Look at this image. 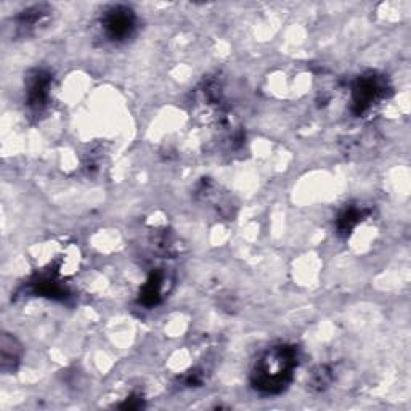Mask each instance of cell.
Instances as JSON below:
<instances>
[{"label":"cell","mask_w":411,"mask_h":411,"mask_svg":"<svg viewBox=\"0 0 411 411\" xmlns=\"http://www.w3.org/2000/svg\"><path fill=\"white\" fill-rule=\"evenodd\" d=\"M102 27L106 37L113 42H124L134 36L137 29V16L125 5H116L108 8L102 18Z\"/></svg>","instance_id":"7a4b0ae2"},{"label":"cell","mask_w":411,"mask_h":411,"mask_svg":"<svg viewBox=\"0 0 411 411\" xmlns=\"http://www.w3.org/2000/svg\"><path fill=\"white\" fill-rule=\"evenodd\" d=\"M0 352H2V369L10 372L15 369L21 357V347L16 343L15 338L8 334L2 336V343H0Z\"/></svg>","instance_id":"52a82bcc"},{"label":"cell","mask_w":411,"mask_h":411,"mask_svg":"<svg viewBox=\"0 0 411 411\" xmlns=\"http://www.w3.org/2000/svg\"><path fill=\"white\" fill-rule=\"evenodd\" d=\"M164 293V275L156 271L148 278V281L145 283V286L140 293V302L147 307L158 305L163 299Z\"/></svg>","instance_id":"8992f818"},{"label":"cell","mask_w":411,"mask_h":411,"mask_svg":"<svg viewBox=\"0 0 411 411\" xmlns=\"http://www.w3.org/2000/svg\"><path fill=\"white\" fill-rule=\"evenodd\" d=\"M51 76L44 69H36L26 79V103L32 113H42L50 97Z\"/></svg>","instance_id":"277c9868"},{"label":"cell","mask_w":411,"mask_h":411,"mask_svg":"<svg viewBox=\"0 0 411 411\" xmlns=\"http://www.w3.org/2000/svg\"><path fill=\"white\" fill-rule=\"evenodd\" d=\"M297 367V349L294 345L278 344L265 350L252 369L251 383L259 392L275 395L291 383Z\"/></svg>","instance_id":"6da1fadb"},{"label":"cell","mask_w":411,"mask_h":411,"mask_svg":"<svg viewBox=\"0 0 411 411\" xmlns=\"http://www.w3.org/2000/svg\"><path fill=\"white\" fill-rule=\"evenodd\" d=\"M386 94V82L376 74H368L357 79L352 89V106L357 116H362L372 109Z\"/></svg>","instance_id":"3957f363"},{"label":"cell","mask_w":411,"mask_h":411,"mask_svg":"<svg viewBox=\"0 0 411 411\" xmlns=\"http://www.w3.org/2000/svg\"><path fill=\"white\" fill-rule=\"evenodd\" d=\"M331 381H333L331 369H329L328 367H320L314 373V376H312L310 384H312V387H314V389L323 391L325 387H328L329 384H331Z\"/></svg>","instance_id":"9c48e42d"},{"label":"cell","mask_w":411,"mask_h":411,"mask_svg":"<svg viewBox=\"0 0 411 411\" xmlns=\"http://www.w3.org/2000/svg\"><path fill=\"white\" fill-rule=\"evenodd\" d=\"M363 217V211L357 206H349L339 214L338 217V230L341 233H349L352 228L357 227V223L360 222Z\"/></svg>","instance_id":"ba28073f"},{"label":"cell","mask_w":411,"mask_h":411,"mask_svg":"<svg viewBox=\"0 0 411 411\" xmlns=\"http://www.w3.org/2000/svg\"><path fill=\"white\" fill-rule=\"evenodd\" d=\"M49 13L50 8L47 5H34V7H29L25 11H21L18 18H16V25H18V29L23 32L34 31L40 23L47 20Z\"/></svg>","instance_id":"5b68a950"}]
</instances>
